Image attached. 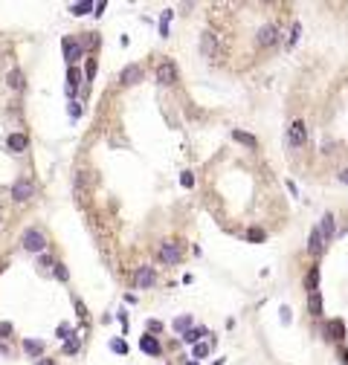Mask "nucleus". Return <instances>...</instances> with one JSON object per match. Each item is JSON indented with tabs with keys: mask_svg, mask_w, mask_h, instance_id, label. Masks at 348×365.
Masks as SVG:
<instances>
[{
	"mask_svg": "<svg viewBox=\"0 0 348 365\" xmlns=\"http://www.w3.org/2000/svg\"><path fill=\"white\" fill-rule=\"evenodd\" d=\"M287 142H290L293 148H302V145L308 142V128H305L302 119L290 122V128H287Z\"/></svg>",
	"mask_w": 348,
	"mask_h": 365,
	"instance_id": "7ed1b4c3",
	"label": "nucleus"
},
{
	"mask_svg": "<svg viewBox=\"0 0 348 365\" xmlns=\"http://www.w3.org/2000/svg\"><path fill=\"white\" fill-rule=\"evenodd\" d=\"M319 284V267H311V273H308V278H305V287H308V293H314Z\"/></svg>",
	"mask_w": 348,
	"mask_h": 365,
	"instance_id": "a878e982",
	"label": "nucleus"
},
{
	"mask_svg": "<svg viewBox=\"0 0 348 365\" xmlns=\"http://www.w3.org/2000/svg\"><path fill=\"white\" fill-rule=\"evenodd\" d=\"M93 9H96V12H93L96 18H102V15H105V9H107V3H93Z\"/></svg>",
	"mask_w": 348,
	"mask_h": 365,
	"instance_id": "58836bf2",
	"label": "nucleus"
},
{
	"mask_svg": "<svg viewBox=\"0 0 348 365\" xmlns=\"http://www.w3.org/2000/svg\"><path fill=\"white\" fill-rule=\"evenodd\" d=\"M73 334H76V331H73L70 325H61V328L55 331V336H58V339H70V336H73Z\"/></svg>",
	"mask_w": 348,
	"mask_h": 365,
	"instance_id": "72a5a7b5",
	"label": "nucleus"
},
{
	"mask_svg": "<svg viewBox=\"0 0 348 365\" xmlns=\"http://www.w3.org/2000/svg\"><path fill=\"white\" fill-rule=\"evenodd\" d=\"M90 9H93V3H90V0H81V3H73V6H70V12H73V15H87Z\"/></svg>",
	"mask_w": 348,
	"mask_h": 365,
	"instance_id": "c756f323",
	"label": "nucleus"
},
{
	"mask_svg": "<svg viewBox=\"0 0 348 365\" xmlns=\"http://www.w3.org/2000/svg\"><path fill=\"white\" fill-rule=\"evenodd\" d=\"M325 246H328V243H325V238H322L319 226H314V229H311V235H308V252H311L314 258H319V255L325 252Z\"/></svg>",
	"mask_w": 348,
	"mask_h": 365,
	"instance_id": "1a4fd4ad",
	"label": "nucleus"
},
{
	"mask_svg": "<svg viewBox=\"0 0 348 365\" xmlns=\"http://www.w3.org/2000/svg\"><path fill=\"white\" fill-rule=\"evenodd\" d=\"M99 44H102L99 32H81V38H79V47H81V50H96Z\"/></svg>",
	"mask_w": 348,
	"mask_h": 365,
	"instance_id": "dca6fc26",
	"label": "nucleus"
},
{
	"mask_svg": "<svg viewBox=\"0 0 348 365\" xmlns=\"http://www.w3.org/2000/svg\"><path fill=\"white\" fill-rule=\"evenodd\" d=\"M337 180L343 182V185H348V168H343V171H340V174H337Z\"/></svg>",
	"mask_w": 348,
	"mask_h": 365,
	"instance_id": "a19ab883",
	"label": "nucleus"
},
{
	"mask_svg": "<svg viewBox=\"0 0 348 365\" xmlns=\"http://www.w3.org/2000/svg\"><path fill=\"white\" fill-rule=\"evenodd\" d=\"M308 310H311V316H322V293L319 290H314L311 296H308Z\"/></svg>",
	"mask_w": 348,
	"mask_h": 365,
	"instance_id": "a211bd4d",
	"label": "nucleus"
},
{
	"mask_svg": "<svg viewBox=\"0 0 348 365\" xmlns=\"http://www.w3.org/2000/svg\"><path fill=\"white\" fill-rule=\"evenodd\" d=\"M93 78H96V61L90 58V61H87V73H84V81H87V84H90V81H93Z\"/></svg>",
	"mask_w": 348,
	"mask_h": 365,
	"instance_id": "473e14b6",
	"label": "nucleus"
},
{
	"mask_svg": "<svg viewBox=\"0 0 348 365\" xmlns=\"http://www.w3.org/2000/svg\"><path fill=\"white\" fill-rule=\"evenodd\" d=\"M61 47H64V58H67V64H70V67H76L79 61L84 58V50L79 47V41H76V38H70V35H67V38H61Z\"/></svg>",
	"mask_w": 348,
	"mask_h": 365,
	"instance_id": "20e7f679",
	"label": "nucleus"
},
{
	"mask_svg": "<svg viewBox=\"0 0 348 365\" xmlns=\"http://www.w3.org/2000/svg\"><path fill=\"white\" fill-rule=\"evenodd\" d=\"M191 325H194V319H191L189 313H186V316H180V319H174V331H180V334H186Z\"/></svg>",
	"mask_w": 348,
	"mask_h": 365,
	"instance_id": "bb28decb",
	"label": "nucleus"
},
{
	"mask_svg": "<svg viewBox=\"0 0 348 365\" xmlns=\"http://www.w3.org/2000/svg\"><path fill=\"white\" fill-rule=\"evenodd\" d=\"M12 197L18 200V203H27V200H32L35 197V185H32L29 180H15V185H12Z\"/></svg>",
	"mask_w": 348,
	"mask_h": 365,
	"instance_id": "0eeeda50",
	"label": "nucleus"
},
{
	"mask_svg": "<svg viewBox=\"0 0 348 365\" xmlns=\"http://www.w3.org/2000/svg\"><path fill=\"white\" fill-rule=\"evenodd\" d=\"M21 246L27 249V252H35V255H44V249H47V238H44V232L41 229H35L29 226L24 235H21Z\"/></svg>",
	"mask_w": 348,
	"mask_h": 365,
	"instance_id": "f257e3e1",
	"label": "nucleus"
},
{
	"mask_svg": "<svg viewBox=\"0 0 348 365\" xmlns=\"http://www.w3.org/2000/svg\"><path fill=\"white\" fill-rule=\"evenodd\" d=\"M139 348H142V354H148V357H160L162 354V345H160V339L157 336H142L139 339Z\"/></svg>",
	"mask_w": 348,
	"mask_h": 365,
	"instance_id": "f8f14e48",
	"label": "nucleus"
},
{
	"mask_svg": "<svg viewBox=\"0 0 348 365\" xmlns=\"http://www.w3.org/2000/svg\"><path fill=\"white\" fill-rule=\"evenodd\" d=\"M232 139H235V142H241V145H247V148H258V139H255L253 133H247V130H241V128H235V130H232Z\"/></svg>",
	"mask_w": 348,
	"mask_h": 365,
	"instance_id": "2eb2a0df",
	"label": "nucleus"
},
{
	"mask_svg": "<svg viewBox=\"0 0 348 365\" xmlns=\"http://www.w3.org/2000/svg\"><path fill=\"white\" fill-rule=\"evenodd\" d=\"M203 336H209V331L206 328H189L186 334H183V342H189V345H197Z\"/></svg>",
	"mask_w": 348,
	"mask_h": 365,
	"instance_id": "aec40b11",
	"label": "nucleus"
},
{
	"mask_svg": "<svg viewBox=\"0 0 348 365\" xmlns=\"http://www.w3.org/2000/svg\"><path fill=\"white\" fill-rule=\"evenodd\" d=\"M209 351H212V339H209V342H197V345L191 348V360H197V363H200V360H206V357H209Z\"/></svg>",
	"mask_w": 348,
	"mask_h": 365,
	"instance_id": "6ab92c4d",
	"label": "nucleus"
},
{
	"mask_svg": "<svg viewBox=\"0 0 348 365\" xmlns=\"http://www.w3.org/2000/svg\"><path fill=\"white\" fill-rule=\"evenodd\" d=\"M180 182H183V188H191V185H194V177H191V171H183V174H180Z\"/></svg>",
	"mask_w": 348,
	"mask_h": 365,
	"instance_id": "f704fd0d",
	"label": "nucleus"
},
{
	"mask_svg": "<svg viewBox=\"0 0 348 365\" xmlns=\"http://www.w3.org/2000/svg\"><path fill=\"white\" fill-rule=\"evenodd\" d=\"M171 18H174L171 9H165V12L160 15V35H162V38H168V24H171Z\"/></svg>",
	"mask_w": 348,
	"mask_h": 365,
	"instance_id": "b1692460",
	"label": "nucleus"
},
{
	"mask_svg": "<svg viewBox=\"0 0 348 365\" xmlns=\"http://www.w3.org/2000/svg\"><path fill=\"white\" fill-rule=\"evenodd\" d=\"M177 81V64L171 58L160 61L157 64V84H162V87H171Z\"/></svg>",
	"mask_w": 348,
	"mask_h": 365,
	"instance_id": "f03ea898",
	"label": "nucleus"
},
{
	"mask_svg": "<svg viewBox=\"0 0 348 365\" xmlns=\"http://www.w3.org/2000/svg\"><path fill=\"white\" fill-rule=\"evenodd\" d=\"M215 47H218V41H215V35L212 32H203V38H200V50H203V55H215Z\"/></svg>",
	"mask_w": 348,
	"mask_h": 365,
	"instance_id": "f3484780",
	"label": "nucleus"
},
{
	"mask_svg": "<svg viewBox=\"0 0 348 365\" xmlns=\"http://www.w3.org/2000/svg\"><path fill=\"white\" fill-rule=\"evenodd\" d=\"M9 354H12V351H9V348H6V345L0 342V357H9Z\"/></svg>",
	"mask_w": 348,
	"mask_h": 365,
	"instance_id": "37998d69",
	"label": "nucleus"
},
{
	"mask_svg": "<svg viewBox=\"0 0 348 365\" xmlns=\"http://www.w3.org/2000/svg\"><path fill=\"white\" fill-rule=\"evenodd\" d=\"M186 365H200V363H194V360H191V363H186Z\"/></svg>",
	"mask_w": 348,
	"mask_h": 365,
	"instance_id": "c03bdc74",
	"label": "nucleus"
},
{
	"mask_svg": "<svg viewBox=\"0 0 348 365\" xmlns=\"http://www.w3.org/2000/svg\"><path fill=\"white\" fill-rule=\"evenodd\" d=\"M160 328H162V325H160V322H151V319H148V331H154V334H157Z\"/></svg>",
	"mask_w": 348,
	"mask_h": 365,
	"instance_id": "79ce46f5",
	"label": "nucleus"
},
{
	"mask_svg": "<svg viewBox=\"0 0 348 365\" xmlns=\"http://www.w3.org/2000/svg\"><path fill=\"white\" fill-rule=\"evenodd\" d=\"M6 148H9L12 154H24L27 148H29V136L15 130V133H9V136H6Z\"/></svg>",
	"mask_w": 348,
	"mask_h": 365,
	"instance_id": "6e6552de",
	"label": "nucleus"
},
{
	"mask_svg": "<svg viewBox=\"0 0 348 365\" xmlns=\"http://www.w3.org/2000/svg\"><path fill=\"white\" fill-rule=\"evenodd\" d=\"M264 238H267L264 229H258V226H250V229H247V241H250V243H261Z\"/></svg>",
	"mask_w": 348,
	"mask_h": 365,
	"instance_id": "c85d7f7f",
	"label": "nucleus"
},
{
	"mask_svg": "<svg viewBox=\"0 0 348 365\" xmlns=\"http://www.w3.org/2000/svg\"><path fill=\"white\" fill-rule=\"evenodd\" d=\"M154 281H157V273H154V267H148V264L136 267V273H134V284H136L139 290H145V287H154Z\"/></svg>",
	"mask_w": 348,
	"mask_h": 365,
	"instance_id": "423d86ee",
	"label": "nucleus"
},
{
	"mask_svg": "<svg viewBox=\"0 0 348 365\" xmlns=\"http://www.w3.org/2000/svg\"><path fill=\"white\" fill-rule=\"evenodd\" d=\"M24 351H27L29 357H41V354H44V342H41V339H24Z\"/></svg>",
	"mask_w": 348,
	"mask_h": 365,
	"instance_id": "412c9836",
	"label": "nucleus"
},
{
	"mask_svg": "<svg viewBox=\"0 0 348 365\" xmlns=\"http://www.w3.org/2000/svg\"><path fill=\"white\" fill-rule=\"evenodd\" d=\"M79 84H81V73H79V67H70L67 70V87H70V93H76Z\"/></svg>",
	"mask_w": 348,
	"mask_h": 365,
	"instance_id": "5701e85b",
	"label": "nucleus"
},
{
	"mask_svg": "<svg viewBox=\"0 0 348 365\" xmlns=\"http://www.w3.org/2000/svg\"><path fill=\"white\" fill-rule=\"evenodd\" d=\"M38 264L47 270V267H53V258H50V255H41V258H38Z\"/></svg>",
	"mask_w": 348,
	"mask_h": 365,
	"instance_id": "ea45409f",
	"label": "nucleus"
},
{
	"mask_svg": "<svg viewBox=\"0 0 348 365\" xmlns=\"http://www.w3.org/2000/svg\"><path fill=\"white\" fill-rule=\"evenodd\" d=\"M12 334V322H0V339H9Z\"/></svg>",
	"mask_w": 348,
	"mask_h": 365,
	"instance_id": "c9c22d12",
	"label": "nucleus"
},
{
	"mask_svg": "<svg viewBox=\"0 0 348 365\" xmlns=\"http://www.w3.org/2000/svg\"><path fill=\"white\" fill-rule=\"evenodd\" d=\"M279 313H282V325H287V322H290V313H293V310H290L287 304H282V310H279Z\"/></svg>",
	"mask_w": 348,
	"mask_h": 365,
	"instance_id": "4c0bfd02",
	"label": "nucleus"
},
{
	"mask_svg": "<svg viewBox=\"0 0 348 365\" xmlns=\"http://www.w3.org/2000/svg\"><path fill=\"white\" fill-rule=\"evenodd\" d=\"M142 76H145V73H142V67H139V64H128L125 70L119 73V81H122V84H139V81H142Z\"/></svg>",
	"mask_w": 348,
	"mask_h": 365,
	"instance_id": "9b49d317",
	"label": "nucleus"
},
{
	"mask_svg": "<svg viewBox=\"0 0 348 365\" xmlns=\"http://www.w3.org/2000/svg\"><path fill=\"white\" fill-rule=\"evenodd\" d=\"M328 336H331V339H346V325H343L340 319L328 322Z\"/></svg>",
	"mask_w": 348,
	"mask_h": 365,
	"instance_id": "4be33fe9",
	"label": "nucleus"
},
{
	"mask_svg": "<svg viewBox=\"0 0 348 365\" xmlns=\"http://www.w3.org/2000/svg\"><path fill=\"white\" fill-rule=\"evenodd\" d=\"M319 232H322V238H325V243L334 241V235H337V220H334V214L325 212L322 214V226H319Z\"/></svg>",
	"mask_w": 348,
	"mask_h": 365,
	"instance_id": "ddd939ff",
	"label": "nucleus"
},
{
	"mask_svg": "<svg viewBox=\"0 0 348 365\" xmlns=\"http://www.w3.org/2000/svg\"><path fill=\"white\" fill-rule=\"evenodd\" d=\"M53 275H55L58 281H67V278H70V273H67V267H64V264H58V261L53 264Z\"/></svg>",
	"mask_w": 348,
	"mask_h": 365,
	"instance_id": "7c9ffc66",
	"label": "nucleus"
},
{
	"mask_svg": "<svg viewBox=\"0 0 348 365\" xmlns=\"http://www.w3.org/2000/svg\"><path fill=\"white\" fill-rule=\"evenodd\" d=\"M299 32H302V24L296 21V24H293V29H290V35H287V41H285L287 50H293V47H296V41H299Z\"/></svg>",
	"mask_w": 348,
	"mask_h": 365,
	"instance_id": "cd10ccee",
	"label": "nucleus"
},
{
	"mask_svg": "<svg viewBox=\"0 0 348 365\" xmlns=\"http://www.w3.org/2000/svg\"><path fill=\"white\" fill-rule=\"evenodd\" d=\"M79 348H81V336H79V334H73L67 342H64V354H76Z\"/></svg>",
	"mask_w": 348,
	"mask_h": 365,
	"instance_id": "393cba45",
	"label": "nucleus"
},
{
	"mask_svg": "<svg viewBox=\"0 0 348 365\" xmlns=\"http://www.w3.org/2000/svg\"><path fill=\"white\" fill-rule=\"evenodd\" d=\"M110 351H113V354H128V342L125 339H113V342H110Z\"/></svg>",
	"mask_w": 348,
	"mask_h": 365,
	"instance_id": "2f4dec72",
	"label": "nucleus"
},
{
	"mask_svg": "<svg viewBox=\"0 0 348 365\" xmlns=\"http://www.w3.org/2000/svg\"><path fill=\"white\" fill-rule=\"evenodd\" d=\"M258 47H273V44H279V29L273 26V24H264L261 29H258Z\"/></svg>",
	"mask_w": 348,
	"mask_h": 365,
	"instance_id": "9d476101",
	"label": "nucleus"
},
{
	"mask_svg": "<svg viewBox=\"0 0 348 365\" xmlns=\"http://www.w3.org/2000/svg\"><path fill=\"white\" fill-rule=\"evenodd\" d=\"M180 255H183V246H180L177 241H162L160 243V261H162V264H177Z\"/></svg>",
	"mask_w": 348,
	"mask_h": 365,
	"instance_id": "39448f33",
	"label": "nucleus"
},
{
	"mask_svg": "<svg viewBox=\"0 0 348 365\" xmlns=\"http://www.w3.org/2000/svg\"><path fill=\"white\" fill-rule=\"evenodd\" d=\"M79 113H81V104H79V102H70V116L79 119Z\"/></svg>",
	"mask_w": 348,
	"mask_h": 365,
	"instance_id": "e433bc0d",
	"label": "nucleus"
},
{
	"mask_svg": "<svg viewBox=\"0 0 348 365\" xmlns=\"http://www.w3.org/2000/svg\"><path fill=\"white\" fill-rule=\"evenodd\" d=\"M6 84H9V90L21 93V90H24V87H27V81H24V73H21L18 67H12V70L6 73Z\"/></svg>",
	"mask_w": 348,
	"mask_h": 365,
	"instance_id": "4468645a",
	"label": "nucleus"
}]
</instances>
